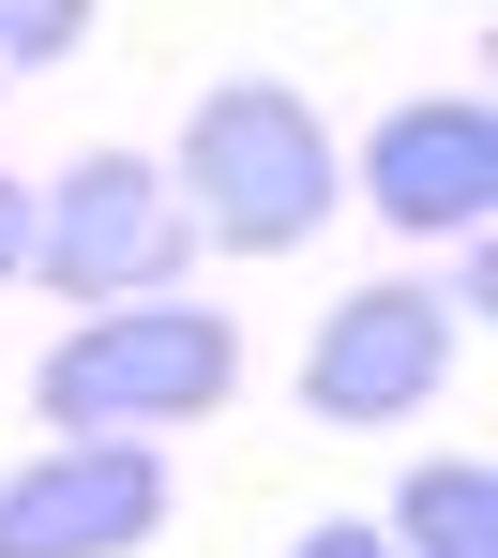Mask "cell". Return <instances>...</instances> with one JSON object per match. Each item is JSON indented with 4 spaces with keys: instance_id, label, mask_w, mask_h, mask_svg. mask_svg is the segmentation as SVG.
Returning <instances> with one entry per match:
<instances>
[{
    "instance_id": "obj_5",
    "label": "cell",
    "mask_w": 498,
    "mask_h": 558,
    "mask_svg": "<svg viewBox=\"0 0 498 558\" xmlns=\"http://www.w3.org/2000/svg\"><path fill=\"white\" fill-rule=\"evenodd\" d=\"M453 363H469V332H453V302L438 287H348L332 317H317V348H302V408L317 423H408V408H438L453 392Z\"/></svg>"
},
{
    "instance_id": "obj_11",
    "label": "cell",
    "mask_w": 498,
    "mask_h": 558,
    "mask_svg": "<svg viewBox=\"0 0 498 558\" xmlns=\"http://www.w3.org/2000/svg\"><path fill=\"white\" fill-rule=\"evenodd\" d=\"M0 287H31V182L0 167Z\"/></svg>"
},
{
    "instance_id": "obj_10",
    "label": "cell",
    "mask_w": 498,
    "mask_h": 558,
    "mask_svg": "<svg viewBox=\"0 0 498 558\" xmlns=\"http://www.w3.org/2000/svg\"><path fill=\"white\" fill-rule=\"evenodd\" d=\"M288 558H393V529H363V513H317Z\"/></svg>"
},
{
    "instance_id": "obj_7",
    "label": "cell",
    "mask_w": 498,
    "mask_h": 558,
    "mask_svg": "<svg viewBox=\"0 0 498 558\" xmlns=\"http://www.w3.org/2000/svg\"><path fill=\"white\" fill-rule=\"evenodd\" d=\"M393 558H498V468L484 453H423L393 483Z\"/></svg>"
},
{
    "instance_id": "obj_3",
    "label": "cell",
    "mask_w": 498,
    "mask_h": 558,
    "mask_svg": "<svg viewBox=\"0 0 498 558\" xmlns=\"http://www.w3.org/2000/svg\"><path fill=\"white\" fill-rule=\"evenodd\" d=\"M182 272H197V227H182V196H167L151 151H76L31 196V287H61L76 317L92 302H151Z\"/></svg>"
},
{
    "instance_id": "obj_4",
    "label": "cell",
    "mask_w": 498,
    "mask_h": 558,
    "mask_svg": "<svg viewBox=\"0 0 498 558\" xmlns=\"http://www.w3.org/2000/svg\"><path fill=\"white\" fill-rule=\"evenodd\" d=\"M167 513V438H46L31 468H0V558H136Z\"/></svg>"
},
{
    "instance_id": "obj_6",
    "label": "cell",
    "mask_w": 498,
    "mask_h": 558,
    "mask_svg": "<svg viewBox=\"0 0 498 558\" xmlns=\"http://www.w3.org/2000/svg\"><path fill=\"white\" fill-rule=\"evenodd\" d=\"M348 182H363V211L408 227V242H469L498 211V106L484 92H408L393 121L348 151Z\"/></svg>"
},
{
    "instance_id": "obj_9",
    "label": "cell",
    "mask_w": 498,
    "mask_h": 558,
    "mask_svg": "<svg viewBox=\"0 0 498 558\" xmlns=\"http://www.w3.org/2000/svg\"><path fill=\"white\" fill-rule=\"evenodd\" d=\"M438 302H453V332H484V317H498V242H484V227L453 242V287H438Z\"/></svg>"
},
{
    "instance_id": "obj_8",
    "label": "cell",
    "mask_w": 498,
    "mask_h": 558,
    "mask_svg": "<svg viewBox=\"0 0 498 558\" xmlns=\"http://www.w3.org/2000/svg\"><path fill=\"white\" fill-rule=\"evenodd\" d=\"M106 0H0V76H31V61H76L92 46Z\"/></svg>"
},
{
    "instance_id": "obj_2",
    "label": "cell",
    "mask_w": 498,
    "mask_h": 558,
    "mask_svg": "<svg viewBox=\"0 0 498 558\" xmlns=\"http://www.w3.org/2000/svg\"><path fill=\"white\" fill-rule=\"evenodd\" d=\"M227 392H242V317H227V302H182V287L61 317V348L31 363L46 438H182Z\"/></svg>"
},
{
    "instance_id": "obj_12",
    "label": "cell",
    "mask_w": 498,
    "mask_h": 558,
    "mask_svg": "<svg viewBox=\"0 0 498 558\" xmlns=\"http://www.w3.org/2000/svg\"><path fill=\"white\" fill-rule=\"evenodd\" d=\"M0 92H15V76H0Z\"/></svg>"
},
{
    "instance_id": "obj_1",
    "label": "cell",
    "mask_w": 498,
    "mask_h": 558,
    "mask_svg": "<svg viewBox=\"0 0 498 558\" xmlns=\"http://www.w3.org/2000/svg\"><path fill=\"white\" fill-rule=\"evenodd\" d=\"M182 227L227 257H302L332 211H348V136L288 92V76H211L182 106V151H167Z\"/></svg>"
}]
</instances>
